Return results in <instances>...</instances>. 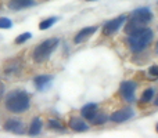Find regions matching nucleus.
<instances>
[{"instance_id": "obj_1", "label": "nucleus", "mask_w": 158, "mask_h": 138, "mask_svg": "<svg viewBox=\"0 0 158 138\" xmlns=\"http://www.w3.org/2000/svg\"><path fill=\"white\" fill-rule=\"evenodd\" d=\"M4 106L11 113H22L31 106V97L24 90H13L4 98Z\"/></svg>"}, {"instance_id": "obj_2", "label": "nucleus", "mask_w": 158, "mask_h": 138, "mask_svg": "<svg viewBox=\"0 0 158 138\" xmlns=\"http://www.w3.org/2000/svg\"><path fill=\"white\" fill-rule=\"evenodd\" d=\"M154 40V32L150 28H143V29L137 30V32L128 35L126 37V44H128L129 50L135 54L142 53L150 46V43Z\"/></svg>"}, {"instance_id": "obj_3", "label": "nucleus", "mask_w": 158, "mask_h": 138, "mask_svg": "<svg viewBox=\"0 0 158 138\" xmlns=\"http://www.w3.org/2000/svg\"><path fill=\"white\" fill-rule=\"evenodd\" d=\"M58 43H60V39L57 37H50V39H46L44 41H42L40 44L33 49L32 51V58L35 62L40 64V62H44L50 55L53 54L56 49H57Z\"/></svg>"}, {"instance_id": "obj_4", "label": "nucleus", "mask_w": 158, "mask_h": 138, "mask_svg": "<svg viewBox=\"0 0 158 138\" xmlns=\"http://www.w3.org/2000/svg\"><path fill=\"white\" fill-rule=\"evenodd\" d=\"M154 15L151 13V10L148 7H142V8H136L131 13V15L128 17V19H132V21L137 22V24L142 25H148L151 21H153Z\"/></svg>"}, {"instance_id": "obj_5", "label": "nucleus", "mask_w": 158, "mask_h": 138, "mask_svg": "<svg viewBox=\"0 0 158 138\" xmlns=\"http://www.w3.org/2000/svg\"><path fill=\"white\" fill-rule=\"evenodd\" d=\"M126 19H128V15L122 14V15L117 17V18L111 19V21H107L106 24L103 25V35L104 36H112L114 33H117L118 30H119V28L126 22Z\"/></svg>"}, {"instance_id": "obj_6", "label": "nucleus", "mask_w": 158, "mask_h": 138, "mask_svg": "<svg viewBox=\"0 0 158 138\" xmlns=\"http://www.w3.org/2000/svg\"><path fill=\"white\" fill-rule=\"evenodd\" d=\"M136 89H137V83H135L133 80H125L119 86V95L126 102H133Z\"/></svg>"}, {"instance_id": "obj_7", "label": "nucleus", "mask_w": 158, "mask_h": 138, "mask_svg": "<svg viewBox=\"0 0 158 138\" xmlns=\"http://www.w3.org/2000/svg\"><path fill=\"white\" fill-rule=\"evenodd\" d=\"M133 116H135V111L132 108H129V106H126V108H121V109H118V111L112 112L111 116H110V120H111L112 123L119 124V123L128 122V120L132 119Z\"/></svg>"}, {"instance_id": "obj_8", "label": "nucleus", "mask_w": 158, "mask_h": 138, "mask_svg": "<svg viewBox=\"0 0 158 138\" xmlns=\"http://www.w3.org/2000/svg\"><path fill=\"white\" fill-rule=\"evenodd\" d=\"M97 29H98V26H96V25L94 26H86V28H83V29H81L77 35H75L74 43L81 44V43H83V41H86L90 36H93L96 32H97Z\"/></svg>"}, {"instance_id": "obj_9", "label": "nucleus", "mask_w": 158, "mask_h": 138, "mask_svg": "<svg viewBox=\"0 0 158 138\" xmlns=\"http://www.w3.org/2000/svg\"><path fill=\"white\" fill-rule=\"evenodd\" d=\"M53 83V76L52 75H39L33 79V84L39 91H44L47 90Z\"/></svg>"}, {"instance_id": "obj_10", "label": "nucleus", "mask_w": 158, "mask_h": 138, "mask_svg": "<svg viewBox=\"0 0 158 138\" xmlns=\"http://www.w3.org/2000/svg\"><path fill=\"white\" fill-rule=\"evenodd\" d=\"M21 69V61L18 58H14V60H10L3 65V72H4L6 76H15L17 73Z\"/></svg>"}, {"instance_id": "obj_11", "label": "nucleus", "mask_w": 158, "mask_h": 138, "mask_svg": "<svg viewBox=\"0 0 158 138\" xmlns=\"http://www.w3.org/2000/svg\"><path fill=\"white\" fill-rule=\"evenodd\" d=\"M3 128L10 133H14V134H22L24 133V124L19 119H8L7 122L4 123Z\"/></svg>"}, {"instance_id": "obj_12", "label": "nucleus", "mask_w": 158, "mask_h": 138, "mask_svg": "<svg viewBox=\"0 0 158 138\" xmlns=\"http://www.w3.org/2000/svg\"><path fill=\"white\" fill-rule=\"evenodd\" d=\"M97 112H98V105H97V104H94V102L86 104V105H83V106H82V109H81L82 117H83L85 120H89V122L96 116V113H97Z\"/></svg>"}, {"instance_id": "obj_13", "label": "nucleus", "mask_w": 158, "mask_h": 138, "mask_svg": "<svg viewBox=\"0 0 158 138\" xmlns=\"http://www.w3.org/2000/svg\"><path fill=\"white\" fill-rule=\"evenodd\" d=\"M68 127L72 131H77V133H82V131H87L89 130V126L81 117H71L68 122Z\"/></svg>"}, {"instance_id": "obj_14", "label": "nucleus", "mask_w": 158, "mask_h": 138, "mask_svg": "<svg viewBox=\"0 0 158 138\" xmlns=\"http://www.w3.org/2000/svg\"><path fill=\"white\" fill-rule=\"evenodd\" d=\"M7 6L10 10L18 11V10H24V8L35 6V0H8Z\"/></svg>"}, {"instance_id": "obj_15", "label": "nucleus", "mask_w": 158, "mask_h": 138, "mask_svg": "<svg viewBox=\"0 0 158 138\" xmlns=\"http://www.w3.org/2000/svg\"><path fill=\"white\" fill-rule=\"evenodd\" d=\"M42 126H43V122H42L40 117H35V119L32 120V123H31V126H29L28 134H29V136H32V137L38 136V134L42 131Z\"/></svg>"}, {"instance_id": "obj_16", "label": "nucleus", "mask_w": 158, "mask_h": 138, "mask_svg": "<svg viewBox=\"0 0 158 138\" xmlns=\"http://www.w3.org/2000/svg\"><path fill=\"white\" fill-rule=\"evenodd\" d=\"M108 119H110V117L107 116L104 112H100V111H98L97 113H96V116L93 117L90 122H92L93 126H101V124H104L106 122H108Z\"/></svg>"}, {"instance_id": "obj_17", "label": "nucleus", "mask_w": 158, "mask_h": 138, "mask_svg": "<svg viewBox=\"0 0 158 138\" xmlns=\"http://www.w3.org/2000/svg\"><path fill=\"white\" fill-rule=\"evenodd\" d=\"M154 95H156V91H154L153 87H148V89H146L142 93V97H140V100H142L143 104H148L151 102V101L154 100Z\"/></svg>"}, {"instance_id": "obj_18", "label": "nucleus", "mask_w": 158, "mask_h": 138, "mask_svg": "<svg viewBox=\"0 0 158 138\" xmlns=\"http://www.w3.org/2000/svg\"><path fill=\"white\" fill-rule=\"evenodd\" d=\"M57 21H58L57 17H50V18L43 19V21H42L40 24H39V29H40V30H46V29H49V28H52Z\"/></svg>"}, {"instance_id": "obj_19", "label": "nucleus", "mask_w": 158, "mask_h": 138, "mask_svg": "<svg viewBox=\"0 0 158 138\" xmlns=\"http://www.w3.org/2000/svg\"><path fill=\"white\" fill-rule=\"evenodd\" d=\"M47 126H49V128H52V130H57V131H64L65 130V126H64L60 120H56V119L49 120Z\"/></svg>"}, {"instance_id": "obj_20", "label": "nucleus", "mask_w": 158, "mask_h": 138, "mask_svg": "<svg viewBox=\"0 0 158 138\" xmlns=\"http://www.w3.org/2000/svg\"><path fill=\"white\" fill-rule=\"evenodd\" d=\"M31 37H32V33H31V32L21 33L19 36H17V37H15V44H22V43H25V41L29 40Z\"/></svg>"}, {"instance_id": "obj_21", "label": "nucleus", "mask_w": 158, "mask_h": 138, "mask_svg": "<svg viewBox=\"0 0 158 138\" xmlns=\"http://www.w3.org/2000/svg\"><path fill=\"white\" fill-rule=\"evenodd\" d=\"M11 26H13V21L10 18H4V17L0 18V29H10Z\"/></svg>"}, {"instance_id": "obj_22", "label": "nucleus", "mask_w": 158, "mask_h": 138, "mask_svg": "<svg viewBox=\"0 0 158 138\" xmlns=\"http://www.w3.org/2000/svg\"><path fill=\"white\" fill-rule=\"evenodd\" d=\"M148 75L151 76L150 79L157 80V79H158V65H151L150 68H148Z\"/></svg>"}, {"instance_id": "obj_23", "label": "nucleus", "mask_w": 158, "mask_h": 138, "mask_svg": "<svg viewBox=\"0 0 158 138\" xmlns=\"http://www.w3.org/2000/svg\"><path fill=\"white\" fill-rule=\"evenodd\" d=\"M4 91H6V86L2 80H0V102H2L3 97H4Z\"/></svg>"}, {"instance_id": "obj_24", "label": "nucleus", "mask_w": 158, "mask_h": 138, "mask_svg": "<svg viewBox=\"0 0 158 138\" xmlns=\"http://www.w3.org/2000/svg\"><path fill=\"white\" fill-rule=\"evenodd\" d=\"M153 104H154V106H158V94H157V97L154 98V102Z\"/></svg>"}, {"instance_id": "obj_25", "label": "nucleus", "mask_w": 158, "mask_h": 138, "mask_svg": "<svg viewBox=\"0 0 158 138\" xmlns=\"http://www.w3.org/2000/svg\"><path fill=\"white\" fill-rule=\"evenodd\" d=\"M156 53H157V55H158V43H157V46H156Z\"/></svg>"}, {"instance_id": "obj_26", "label": "nucleus", "mask_w": 158, "mask_h": 138, "mask_svg": "<svg viewBox=\"0 0 158 138\" xmlns=\"http://www.w3.org/2000/svg\"><path fill=\"white\" fill-rule=\"evenodd\" d=\"M156 131H157V133H158V123H157V124H156Z\"/></svg>"}, {"instance_id": "obj_27", "label": "nucleus", "mask_w": 158, "mask_h": 138, "mask_svg": "<svg viewBox=\"0 0 158 138\" xmlns=\"http://www.w3.org/2000/svg\"><path fill=\"white\" fill-rule=\"evenodd\" d=\"M85 2H97V0H85Z\"/></svg>"}]
</instances>
